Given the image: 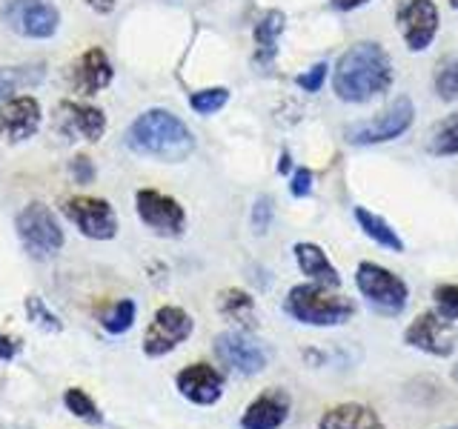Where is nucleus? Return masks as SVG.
<instances>
[{
	"label": "nucleus",
	"instance_id": "obj_40",
	"mask_svg": "<svg viewBox=\"0 0 458 429\" xmlns=\"http://www.w3.org/2000/svg\"><path fill=\"white\" fill-rule=\"evenodd\" d=\"M453 381H455V383H458V366H455V369H453Z\"/></svg>",
	"mask_w": 458,
	"mask_h": 429
},
{
	"label": "nucleus",
	"instance_id": "obj_10",
	"mask_svg": "<svg viewBox=\"0 0 458 429\" xmlns=\"http://www.w3.org/2000/svg\"><path fill=\"white\" fill-rule=\"evenodd\" d=\"M135 209H138V218L149 229H155L157 235L175 238V235L183 232V226H186L183 206L178 204L175 198H169V195L157 192V189H138Z\"/></svg>",
	"mask_w": 458,
	"mask_h": 429
},
{
	"label": "nucleus",
	"instance_id": "obj_12",
	"mask_svg": "<svg viewBox=\"0 0 458 429\" xmlns=\"http://www.w3.org/2000/svg\"><path fill=\"white\" fill-rule=\"evenodd\" d=\"M55 126L57 132L75 140L98 143L106 132V118L104 112L86 104H75V100H61L55 109Z\"/></svg>",
	"mask_w": 458,
	"mask_h": 429
},
{
	"label": "nucleus",
	"instance_id": "obj_39",
	"mask_svg": "<svg viewBox=\"0 0 458 429\" xmlns=\"http://www.w3.org/2000/svg\"><path fill=\"white\" fill-rule=\"evenodd\" d=\"M278 169H281V172H286V169H290V155H286V152L281 155V164H278Z\"/></svg>",
	"mask_w": 458,
	"mask_h": 429
},
{
	"label": "nucleus",
	"instance_id": "obj_24",
	"mask_svg": "<svg viewBox=\"0 0 458 429\" xmlns=\"http://www.w3.org/2000/svg\"><path fill=\"white\" fill-rule=\"evenodd\" d=\"M43 75H47L43 63L0 69V100H9L18 89H26V86H38L43 80Z\"/></svg>",
	"mask_w": 458,
	"mask_h": 429
},
{
	"label": "nucleus",
	"instance_id": "obj_6",
	"mask_svg": "<svg viewBox=\"0 0 458 429\" xmlns=\"http://www.w3.org/2000/svg\"><path fill=\"white\" fill-rule=\"evenodd\" d=\"M412 118H415L412 100L398 97L384 114H378V118H372V121L347 126L344 135H347L350 143H358V147H372V143H386V140H395L398 135H404L412 126Z\"/></svg>",
	"mask_w": 458,
	"mask_h": 429
},
{
	"label": "nucleus",
	"instance_id": "obj_8",
	"mask_svg": "<svg viewBox=\"0 0 458 429\" xmlns=\"http://www.w3.org/2000/svg\"><path fill=\"white\" fill-rule=\"evenodd\" d=\"M64 214L78 226V232L92 240H112L118 235V214L109 206V200L78 195L64 200Z\"/></svg>",
	"mask_w": 458,
	"mask_h": 429
},
{
	"label": "nucleus",
	"instance_id": "obj_19",
	"mask_svg": "<svg viewBox=\"0 0 458 429\" xmlns=\"http://www.w3.org/2000/svg\"><path fill=\"white\" fill-rule=\"evenodd\" d=\"M295 261H298L301 272H304L307 278H312V283L329 286V290L341 286L338 269L329 264L327 252L321 247H315V243H295Z\"/></svg>",
	"mask_w": 458,
	"mask_h": 429
},
{
	"label": "nucleus",
	"instance_id": "obj_27",
	"mask_svg": "<svg viewBox=\"0 0 458 429\" xmlns=\"http://www.w3.org/2000/svg\"><path fill=\"white\" fill-rule=\"evenodd\" d=\"M429 152L438 155V157L458 155V112L436 126L433 138H429Z\"/></svg>",
	"mask_w": 458,
	"mask_h": 429
},
{
	"label": "nucleus",
	"instance_id": "obj_33",
	"mask_svg": "<svg viewBox=\"0 0 458 429\" xmlns=\"http://www.w3.org/2000/svg\"><path fill=\"white\" fill-rule=\"evenodd\" d=\"M327 78V63H315L310 72H304V75H298V86L304 92H318L321 83Z\"/></svg>",
	"mask_w": 458,
	"mask_h": 429
},
{
	"label": "nucleus",
	"instance_id": "obj_5",
	"mask_svg": "<svg viewBox=\"0 0 458 429\" xmlns=\"http://www.w3.org/2000/svg\"><path fill=\"white\" fill-rule=\"evenodd\" d=\"M355 283H358V292L364 295V300L376 312H381V315L404 312L410 290H407V283L395 275V272L364 261L355 272Z\"/></svg>",
	"mask_w": 458,
	"mask_h": 429
},
{
	"label": "nucleus",
	"instance_id": "obj_41",
	"mask_svg": "<svg viewBox=\"0 0 458 429\" xmlns=\"http://www.w3.org/2000/svg\"><path fill=\"white\" fill-rule=\"evenodd\" d=\"M450 6H453V9H458V0H450Z\"/></svg>",
	"mask_w": 458,
	"mask_h": 429
},
{
	"label": "nucleus",
	"instance_id": "obj_42",
	"mask_svg": "<svg viewBox=\"0 0 458 429\" xmlns=\"http://www.w3.org/2000/svg\"><path fill=\"white\" fill-rule=\"evenodd\" d=\"M450 429H458V426H450Z\"/></svg>",
	"mask_w": 458,
	"mask_h": 429
},
{
	"label": "nucleus",
	"instance_id": "obj_9",
	"mask_svg": "<svg viewBox=\"0 0 458 429\" xmlns=\"http://www.w3.org/2000/svg\"><path fill=\"white\" fill-rule=\"evenodd\" d=\"M4 21L14 35L47 40L61 26V14L49 0H9L4 6Z\"/></svg>",
	"mask_w": 458,
	"mask_h": 429
},
{
	"label": "nucleus",
	"instance_id": "obj_35",
	"mask_svg": "<svg viewBox=\"0 0 458 429\" xmlns=\"http://www.w3.org/2000/svg\"><path fill=\"white\" fill-rule=\"evenodd\" d=\"M72 175H75L78 183H89L95 178V169H92V161L86 155H78L75 161H72Z\"/></svg>",
	"mask_w": 458,
	"mask_h": 429
},
{
	"label": "nucleus",
	"instance_id": "obj_4",
	"mask_svg": "<svg viewBox=\"0 0 458 429\" xmlns=\"http://www.w3.org/2000/svg\"><path fill=\"white\" fill-rule=\"evenodd\" d=\"M14 229H18V238L23 243V249L29 252V257L35 261H49L57 252L64 249V229L57 223L55 212L35 200L18 212L14 218Z\"/></svg>",
	"mask_w": 458,
	"mask_h": 429
},
{
	"label": "nucleus",
	"instance_id": "obj_30",
	"mask_svg": "<svg viewBox=\"0 0 458 429\" xmlns=\"http://www.w3.org/2000/svg\"><path fill=\"white\" fill-rule=\"evenodd\" d=\"M436 92L441 100L458 97V61H441L436 72Z\"/></svg>",
	"mask_w": 458,
	"mask_h": 429
},
{
	"label": "nucleus",
	"instance_id": "obj_32",
	"mask_svg": "<svg viewBox=\"0 0 458 429\" xmlns=\"http://www.w3.org/2000/svg\"><path fill=\"white\" fill-rule=\"evenodd\" d=\"M272 214H276V206H272V198H269V195H261V198L255 200V206H252V229H255V235L269 232Z\"/></svg>",
	"mask_w": 458,
	"mask_h": 429
},
{
	"label": "nucleus",
	"instance_id": "obj_15",
	"mask_svg": "<svg viewBox=\"0 0 458 429\" xmlns=\"http://www.w3.org/2000/svg\"><path fill=\"white\" fill-rule=\"evenodd\" d=\"M178 392L198 407L218 404L224 395V375L212 364H190L175 375Z\"/></svg>",
	"mask_w": 458,
	"mask_h": 429
},
{
	"label": "nucleus",
	"instance_id": "obj_21",
	"mask_svg": "<svg viewBox=\"0 0 458 429\" xmlns=\"http://www.w3.org/2000/svg\"><path fill=\"white\" fill-rule=\"evenodd\" d=\"M352 214H355L358 226L364 229V235L376 240L378 247L390 249V252H404V240L398 238V232H395V229L381 218V214L369 212L367 206H355V209H352Z\"/></svg>",
	"mask_w": 458,
	"mask_h": 429
},
{
	"label": "nucleus",
	"instance_id": "obj_34",
	"mask_svg": "<svg viewBox=\"0 0 458 429\" xmlns=\"http://www.w3.org/2000/svg\"><path fill=\"white\" fill-rule=\"evenodd\" d=\"M290 192H293L295 198H307V195L312 192V172H310V169H298V172H295V178H293V183H290Z\"/></svg>",
	"mask_w": 458,
	"mask_h": 429
},
{
	"label": "nucleus",
	"instance_id": "obj_37",
	"mask_svg": "<svg viewBox=\"0 0 458 429\" xmlns=\"http://www.w3.org/2000/svg\"><path fill=\"white\" fill-rule=\"evenodd\" d=\"M86 6H89L92 12H98V14H109L112 9H114V4H118V0H83Z\"/></svg>",
	"mask_w": 458,
	"mask_h": 429
},
{
	"label": "nucleus",
	"instance_id": "obj_11",
	"mask_svg": "<svg viewBox=\"0 0 458 429\" xmlns=\"http://www.w3.org/2000/svg\"><path fill=\"white\" fill-rule=\"evenodd\" d=\"M404 341L412 349L447 358L455 349V329H453V321H444L438 312H421L419 318L407 326Z\"/></svg>",
	"mask_w": 458,
	"mask_h": 429
},
{
	"label": "nucleus",
	"instance_id": "obj_26",
	"mask_svg": "<svg viewBox=\"0 0 458 429\" xmlns=\"http://www.w3.org/2000/svg\"><path fill=\"white\" fill-rule=\"evenodd\" d=\"M64 407L75 415V418L86 421V424H100V412H98V404L92 400V395L81 390V386H69L64 392Z\"/></svg>",
	"mask_w": 458,
	"mask_h": 429
},
{
	"label": "nucleus",
	"instance_id": "obj_20",
	"mask_svg": "<svg viewBox=\"0 0 458 429\" xmlns=\"http://www.w3.org/2000/svg\"><path fill=\"white\" fill-rule=\"evenodd\" d=\"M318 429H384V424L364 404H338L324 412Z\"/></svg>",
	"mask_w": 458,
	"mask_h": 429
},
{
	"label": "nucleus",
	"instance_id": "obj_25",
	"mask_svg": "<svg viewBox=\"0 0 458 429\" xmlns=\"http://www.w3.org/2000/svg\"><path fill=\"white\" fill-rule=\"evenodd\" d=\"M135 318H138L135 300L123 298V300L112 304L104 315H100V326H104L109 335H123V332H129V329H132Z\"/></svg>",
	"mask_w": 458,
	"mask_h": 429
},
{
	"label": "nucleus",
	"instance_id": "obj_36",
	"mask_svg": "<svg viewBox=\"0 0 458 429\" xmlns=\"http://www.w3.org/2000/svg\"><path fill=\"white\" fill-rule=\"evenodd\" d=\"M21 352V341L12 335H0V361H12Z\"/></svg>",
	"mask_w": 458,
	"mask_h": 429
},
{
	"label": "nucleus",
	"instance_id": "obj_7",
	"mask_svg": "<svg viewBox=\"0 0 458 429\" xmlns=\"http://www.w3.org/2000/svg\"><path fill=\"white\" fill-rule=\"evenodd\" d=\"M192 329H195V321L190 312L166 304L155 312L147 335H143V352L149 358H164L172 349H178L181 343L192 335Z\"/></svg>",
	"mask_w": 458,
	"mask_h": 429
},
{
	"label": "nucleus",
	"instance_id": "obj_29",
	"mask_svg": "<svg viewBox=\"0 0 458 429\" xmlns=\"http://www.w3.org/2000/svg\"><path fill=\"white\" fill-rule=\"evenodd\" d=\"M229 100V92L224 89V86H212V89H200L190 97V106L198 112V114H212L226 106Z\"/></svg>",
	"mask_w": 458,
	"mask_h": 429
},
{
	"label": "nucleus",
	"instance_id": "obj_22",
	"mask_svg": "<svg viewBox=\"0 0 458 429\" xmlns=\"http://www.w3.org/2000/svg\"><path fill=\"white\" fill-rule=\"evenodd\" d=\"M284 32V14L281 12H267L261 23L255 26V61L261 66H269L276 61L278 52V35Z\"/></svg>",
	"mask_w": 458,
	"mask_h": 429
},
{
	"label": "nucleus",
	"instance_id": "obj_1",
	"mask_svg": "<svg viewBox=\"0 0 458 429\" xmlns=\"http://www.w3.org/2000/svg\"><path fill=\"white\" fill-rule=\"evenodd\" d=\"M393 83V61L378 43H355L341 55L333 75V89L347 104H367L384 95Z\"/></svg>",
	"mask_w": 458,
	"mask_h": 429
},
{
	"label": "nucleus",
	"instance_id": "obj_18",
	"mask_svg": "<svg viewBox=\"0 0 458 429\" xmlns=\"http://www.w3.org/2000/svg\"><path fill=\"white\" fill-rule=\"evenodd\" d=\"M75 92L81 95H98L100 89H106L112 83V63L104 49H86L75 63H72V75H69Z\"/></svg>",
	"mask_w": 458,
	"mask_h": 429
},
{
	"label": "nucleus",
	"instance_id": "obj_16",
	"mask_svg": "<svg viewBox=\"0 0 458 429\" xmlns=\"http://www.w3.org/2000/svg\"><path fill=\"white\" fill-rule=\"evenodd\" d=\"M40 126V104L35 97H9L0 106V138L9 143L29 140Z\"/></svg>",
	"mask_w": 458,
	"mask_h": 429
},
{
	"label": "nucleus",
	"instance_id": "obj_23",
	"mask_svg": "<svg viewBox=\"0 0 458 429\" xmlns=\"http://www.w3.org/2000/svg\"><path fill=\"white\" fill-rule=\"evenodd\" d=\"M218 312L226 321H233L243 329H255L258 315H255V300L243 290H224L218 295Z\"/></svg>",
	"mask_w": 458,
	"mask_h": 429
},
{
	"label": "nucleus",
	"instance_id": "obj_28",
	"mask_svg": "<svg viewBox=\"0 0 458 429\" xmlns=\"http://www.w3.org/2000/svg\"><path fill=\"white\" fill-rule=\"evenodd\" d=\"M26 315H29V321H32L35 326L40 329H47V332H61L64 324L61 318L47 307V300H43L40 295H29L26 298Z\"/></svg>",
	"mask_w": 458,
	"mask_h": 429
},
{
	"label": "nucleus",
	"instance_id": "obj_2",
	"mask_svg": "<svg viewBox=\"0 0 458 429\" xmlns=\"http://www.w3.org/2000/svg\"><path fill=\"white\" fill-rule=\"evenodd\" d=\"M126 147L138 155L155 157V161L181 164L192 155L195 138L178 114L166 109H149L126 129Z\"/></svg>",
	"mask_w": 458,
	"mask_h": 429
},
{
	"label": "nucleus",
	"instance_id": "obj_13",
	"mask_svg": "<svg viewBox=\"0 0 458 429\" xmlns=\"http://www.w3.org/2000/svg\"><path fill=\"white\" fill-rule=\"evenodd\" d=\"M215 355L238 375H258L267 366V352L247 332H221L215 338Z\"/></svg>",
	"mask_w": 458,
	"mask_h": 429
},
{
	"label": "nucleus",
	"instance_id": "obj_31",
	"mask_svg": "<svg viewBox=\"0 0 458 429\" xmlns=\"http://www.w3.org/2000/svg\"><path fill=\"white\" fill-rule=\"evenodd\" d=\"M436 309L444 321H458V283H444L436 290Z\"/></svg>",
	"mask_w": 458,
	"mask_h": 429
},
{
	"label": "nucleus",
	"instance_id": "obj_3",
	"mask_svg": "<svg viewBox=\"0 0 458 429\" xmlns=\"http://www.w3.org/2000/svg\"><path fill=\"white\" fill-rule=\"evenodd\" d=\"M290 318L307 326H341L355 315V304L347 295L333 292L321 283H298L284 300Z\"/></svg>",
	"mask_w": 458,
	"mask_h": 429
},
{
	"label": "nucleus",
	"instance_id": "obj_14",
	"mask_svg": "<svg viewBox=\"0 0 458 429\" xmlns=\"http://www.w3.org/2000/svg\"><path fill=\"white\" fill-rule=\"evenodd\" d=\"M398 29L412 52H421L438 32V9L433 0H407L398 9Z\"/></svg>",
	"mask_w": 458,
	"mask_h": 429
},
{
	"label": "nucleus",
	"instance_id": "obj_17",
	"mask_svg": "<svg viewBox=\"0 0 458 429\" xmlns=\"http://www.w3.org/2000/svg\"><path fill=\"white\" fill-rule=\"evenodd\" d=\"M290 395L278 386H272V390H264L258 395L252 404L243 409L241 415V426L243 429H281L290 418Z\"/></svg>",
	"mask_w": 458,
	"mask_h": 429
},
{
	"label": "nucleus",
	"instance_id": "obj_38",
	"mask_svg": "<svg viewBox=\"0 0 458 429\" xmlns=\"http://www.w3.org/2000/svg\"><path fill=\"white\" fill-rule=\"evenodd\" d=\"M367 0H333V6L341 9V12H350V9H358V6H364Z\"/></svg>",
	"mask_w": 458,
	"mask_h": 429
}]
</instances>
